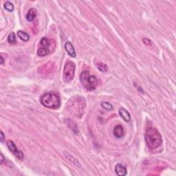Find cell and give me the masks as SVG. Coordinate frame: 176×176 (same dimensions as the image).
<instances>
[{"label": "cell", "instance_id": "1", "mask_svg": "<svg viewBox=\"0 0 176 176\" xmlns=\"http://www.w3.org/2000/svg\"><path fill=\"white\" fill-rule=\"evenodd\" d=\"M86 108V100L81 96H74L70 98L67 103V109L74 116L81 117Z\"/></svg>", "mask_w": 176, "mask_h": 176}, {"label": "cell", "instance_id": "2", "mask_svg": "<svg viewBox=\"0 0 176 176\" xmlns=\"http://www.w3.org/2000/svg\"><path fill=\"white\" fill-rule=\"evenodd\" d=\"M145 141L150 149H156L162 145L161 134L155 128H149L145 133Z\"/></svg>", "mask_w": 176, "mask_h": 176}, {"label": "cell", "instance_id": "3", "mask_svg": "<svg viewBox=\"0 0 176 176\" xmlns=\"http://www.w3.org/2000/svg\"><path fill=\"white\" fill-rule=\"evenodd\" d=\"M41 103L49 109H56L61 106V99L59 95L53 92H49L41 97Z\"/></svg>", "mask_w": 176, "mask_h": 176}, {"label": "cell", "instance_id": "4", "mask_svg": "<svg viewBox=\"0 0 176 176\" xmlns=\"http://www.w3.org/2000/svg\"><path fill=\"white\" fill-rule=\"evenodd\" d=\"M80 81L83 87L88 91H93L98 85V80L95 76L90 75L89 71H83L80 75Z\"/></svg>", "mask_w": 176, "mask_h": 176}, {"label": "cell", "instance_id": "5", "mask_svg": "<svg viewBox=\"0 0 176 176\" xmlns=\"http://www.w3.org/2000/svg\"><path fill=\"white\" fill-rule=\"evenodd\" d=\"M76 65L72 61H68L64 66L63 72V80L66 83H69L74 77Z\"/></svg>", "mask_w": 176, "mask_h": 176}, {"label": "cell", "instance_id": "6", "mask_svg": "<svg viewBox=\"0 0 176 176\" xmlns=\"http://www.w3.org/2000/svg\"><path fill=\"white\" fill-rule=\"evenodd\" d=\"M7 146L8 149H9L10 151H11L13 153V155L16 157L18 160H23L24 158V155L23 153L21 150H19L15 144L12 141H7Z\"/></svg>", "mask_w": 176, "mask_h": 176}, {"label": "cell", "instance_id": "7", "mask_svg": "<svg viewBox=\"0 0 176 176\" xmlns=\"http://www.w3.org/2000/svg\"><path fill=\"white\" fill-rule=\"evenodd\" d=\"M65 49H66L68 54L70 56H72V57H75V56H76V51H75L74 46L72 45V43L71 42L68 41L66 43V44H65Z\"/></svg>", "mask_w": 176, "mask_h": 176}, {"label": "cell", "instance_id": "8", "mask_svg": "<svg viewBox=\"0 0 176 176\" xmlns=\"http://www.w3.org/2000/svg\"><path fill=\"white\" fill-rule=\"evenodd\" d=\"M114 136L117 138H122L124 135V131L122 125H117L114 129Z\"/></svg>", "mask_w": 176, "mask_h": 176}, {"label": "cell", "instance_id": "9", "mask_svg": "<svg viewBox=\"0 0 176 176\" xmlns=\"http://www.w3.org/2000/svg\"><path fill=\"white\" fill-rule=\"evenodd\" d=\"M115 172L118 175L124 176L127 175V169L120 164H117L115 166Z\"/></svg>", "mask_w": 176, "mask_h": 176}, {"label": "cell", "instance_id": "10", "mask_svg": "<svg viewBox=\"0 0 176 176\" xmlns=\"http://www.w3.org/2000/svg\"><path fill=\"white\" fill-rule=\"evenodd\" d=\"M119 115L125 122H129L131 120V115L128 111L124 108H120L118 110Z\"/></svg>", "mask_w": 176, "mask_h": 176}, {"label": "cell", "instance_id": "11", "mask_svg": "<svg viewBox=\"0 0 176 176\" xmlns=\"http://www.w3.org/2000/svg\"><path fill=\"white\" fill-rule=\"evenodd\" d=\"M37 10L35 8H30L26 15V19L28 21H32L35 19L36 16H37Z\"/></svg>", "mask_w": 176, "mask_h": 176}, {"label": "cell", "instance_id": "12", "mask_svg": "<svg viewBox=\"0 0 176 176\" xmlns=\"http://www.w3.org/2000/svg\"><path fill=\"white\" fill-rule=\"evenodd\" d=\"M65 156H66V158H67L72 164H73L74 165L76 166V167H81V165H80L78 160L76 158H75L74 157H73L72 155L69 154L68 153H65Z\"/></svg>", "mask_w": 176, "mask_h": 176}, {"label": "cell", "instance_id": "13", "mask_svg": "<svg viewBox=\"0 0 176 176\" xmlns=\"http://www.w3.org/2000/svg\"><path fill=\"white\" fill-rule=\"evenodd\" d=\"M17 36L19 38L21 39L23 41H28L29 39H30V37H29L28 34L26 32L21 31V30H19V31L17 32Z\"/></svg>", "mask_w": 176, "mask_h": 176}, {"label": "cell", "instance_id": "14", "mask_svg": "<svg viewBox=\"0 0 176 176\" xmlns=\"http://www.w3.org/2000/svg\"><path fill=\"white\" fill-rule=\"evenodd\" d=\"M50 53V50L49 48H43L41 47L39 48L37 50V54L39 56H45L48 55Z\"/></svg>", "mask_w": 176, "mask_h": 176}, {"label": "cell", "instance_id": "15", "mask_svg": "<svg viewBox=\"0 0 176 176\" xmlns=\"http://www.w3.org/2000/svg\"><path fill=\"white\" fill-rule=\"evenodd\" d=\"M97 68L102 72H105L108 70V67H107V65L102 62H99L97 64Z\"/></svg>", "mask_w": 176, "mask_h": 176}, {"label": "cell", "instance_id": "16", "mask_svg": "<svg viewBox=\"0 0 176 176\" xmlns=\"http://www.w3.org/2000/svg\"><path fill=\"white\" fill-rule=\"evenodd\" d=\"M40 46H41V47L49 48L50 41L47 38H46V37H43V38H42L41 39Z\"/></svg>", "mask_w": 176, "mask_h": 176}, {"label": "cell", "instance_id": "17", "mask_svg": "<svg viewBox=\"0 0 176 176\" xmlns=\"http://www.w3.org/2000/svg\"><path fill=\"white\" fill-rule=\"evenodd\" d=\"M100 105H101V107H102V108L106 109V110L110 111L113 109L112 105L108 102H102L101 104H100Z\"/></svg>", "mask_w": 176, "mask_h": 176}, {"label": "cell", "instance_id": "18", "mask_svg": "<svg viewBox=\"0 0 176 176\" xmlns=\"http://www.w3.org/2000/svg\"><path fill=\"white\" fill-rule=\"evenodd\" d=\"M8 41L9 43L15 44L16 43V38H15V35L14 32H11L9 34L8 37Z\"/></svg>", "mask_w": 176, "mask_h": 176}, {"label": "cell", "instance_id": "19", "mask_svg": "<svg viewBox=\"0 0 176 176\" xmlns=\"http://www.w3.org/2000/svg\"><path fill=\"white\" fill-rule=\"evenodd\" d=\"M4 8L6 11L12 12L14 10V6H13V4H12L11 2H10V1H6L4 4Z\"/></svg>", "mask_w": 176, "mask_h": 176}, {"label": "cell", "instance_id": "20", "mask_svg": "<svg viewBox=\"0 0 176 176\" xmlns=\"http://www.w3.org/2000/svg\"><path fill=\"white\" fill-rule=\"evenodd\" d=\"M143 42L144 43L146 46H151L152 45V42L151 41L150 39H149L147 38H144L143 40Z\"/></svg>", "mask_w": 176, "mask_h": 176}, {"label": "cell", "instance_id": "21", "mask_svg": "<svg viewBox=\"0 0 176 176\" xmlns=\"http://www.w3.org/2000/svg\"><path fill=\"white\" fill-rule=\"evenodd\" d=\"M0 135H1V138H0V140H1V143H4L5 136H4V133H3V131H0Z\"/></svg>", "mask_w": 176, "mask_h": 176}, {"label": "cell", "instance_id": "22", "mask_svg": "<svg viewBox=\"0 0 176 176\" xmlns=\"http://www.w3.org/2000/svg\"><path fill=\"white\" fill-rule=\"evenodd\" d=\"M4 160H5V158H4V155H3L2 153H1V161H0V163L2 164L3 162H4Z\"/></svg>", "mask_w": 176, "mask_h": 176}, {"label": "cell", "instance_id": "23", "mask_svg": "<svg viewBox=\"0 0 176 176\" xmlns=\"http://www.w3.org/2000/svg\"><path fill=\"white\" fill-rule=\"evenodd\" d=\"M4 58H3V56L2 55H1V65L4 64Z\"/></svg>", "mask_w": 176, "mask_h": 176}]
</instances>
